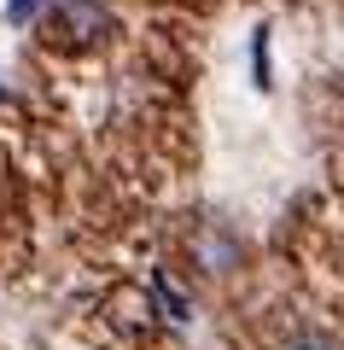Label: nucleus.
<instances>
[{
	"label": "nucleus",
	"instance_id": "obj_1",
	"mask_svg": "<svg viewBox=\"0 0 344 350\" xmlns=\"http://www.w3.org/2000/svg\"><path fill=\"white\" fill-rule=\"evenodd\" d=\"M111 29V12L99 0H59L53 6V36L59 41H99Z\"/></svg>",
	"mask_w": 344,
	"mask_h": 350
},
{
	"label": "nucleus",
	"instance_id": "obj_2",
	"mask_svg": "<svg viewBox=\"0 0 344 350\" xmlns=\"http://www.w3.org/2000/svg\"><path fill=\"white\" fill-rule=\"evenodd\" d=\"M280 350H344V345L327 333V327H292V333L280 338Z\"/></svg>",
	"mask_w": 344,
	"mask_h": 350
},
{
	"label": "nucleus",
	"instance_id": "obj_3",
	"mask_svg": "<svg viewBox=\"0 0 344 350\" xmlns=\"http://www.w3.org/2000/svg\"><path fill=\"white\" fill-rule=\"evenodd\" d=\"M152 298H158V310H163V321H187V298H181V292H175L170 286V280H152Z\"/></svg>",
	"mask_w": 344,
	"mask_h": 350
},
{
	"label": "nucleus",
	"instance_id": "obj_4",
	"mask_svg": "<svg viewBox=\"0 0 344 350\" xmlns=\"http://www.w3.org/2000/svg\"><path fill=\"white\" fill-rule=\"evenodd\" d=\"M251 70H257V88H269V29H257L251 41Z\"/></svg>",
	"mask_w": 344,
	"mask_h": 350
},
{
	"label": "nucleus",
	"instance_id": "obj_5",
	"mask_svg": "<svg viewBox=\"0 0 344 350\" xmlns=\"http://www.w3.org/2000/svg\"><path fill=\"white\" fill-rule=\"evenodd\" d=\"M36 6H41V0H6V12H12V18H29Z\"/></svg>",
	"mask_w": 344,
	"mask_h": 350
}]
</instances>
